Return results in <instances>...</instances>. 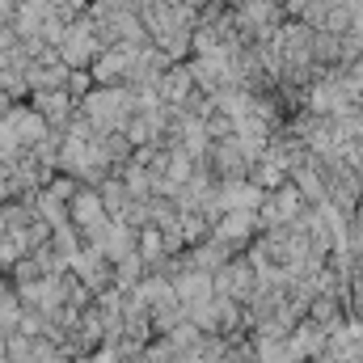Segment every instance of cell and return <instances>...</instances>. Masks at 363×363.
<instances>
[{"label":"cell","mask_w":363,"mask_h":363,"mask_svg":"<svg viewBox=\"0 0 363 363\" xmlns=\"http://www.w3.org/2000/svg\"><path fill=\"white\" fill-rule=\"evenodd\" d=\"M296 203H300V194H296V190H287V194H283V190H274L271 199L262 203V216H267L271 224H287V220H291V211H296Z\"/></svg>","instance_id":"1"}]
</instances>
